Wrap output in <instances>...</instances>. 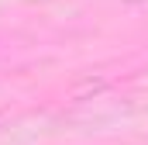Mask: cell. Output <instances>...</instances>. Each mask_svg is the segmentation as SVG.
I'll list each match as a JSON object with an SVG mask.
<instances>
[]
</instances>
